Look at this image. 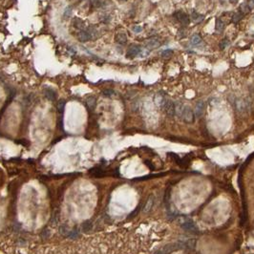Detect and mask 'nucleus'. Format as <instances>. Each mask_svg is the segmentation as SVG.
<instances>
[{
  "mask_svg": "<svg viewBox=\"0 0 254 254\" xmlns=\"http://www.w3.org/2000/svg\"><path fill=\"white\" fill-rule=\"evenodd\" d=\"M229 2H230L232 5H235V4L238 3V0H229Z\"/></svg>",
  "mask_w": 254,
  "mask_h": 254,
  "instance_id": "36",
  "label": "nucleus"
},
{
  "mask_svg": "<svg viewBox=\"0 0 254 254\" xmlns=\"http://www.w3.org/2000/svg\"><path fill=\"white\" fill-rule=\"evenodd\" d=\"M206 110V104L204 102V100H198L195 104V109H194V114L196 118H201L202 117Z\"/></svg>",
  "mask_w": 254,
  "mask_h": 254,
  "instance_id": "7",
  "label": "nucleus"
},
{
  "mask_svg": "<svg viewBox=\"0 0 254 254\" xmlns=\"http://www.w3.org/2000/svg\"><path fill=\"white\" fill-rule=\"evenodd\" d=\"M86 106L89 110L93 111L96 107V98L94 97H90L86 99Z\"/></svg>",
  "mask_w": 254,
  "mask_h": 254,
  "instance_id": "17",
  "label": "nucleus"
},
{
  "mask_svg": "<svg viewBox=\"0 0 254 254\" xmlns=\"http://www.w3.org/2000/svg\"><path fill=\"white\" fill-rule=\"evenodd\" d=\"M155 200H156V198H155L154 195H151V196L147 199V201H146V202H145V205H144V206H143V211L144 213H148V212H150L152 209H153L154 204H155Z\"/></svg>",
  "mask_w": 254,
  "mask_h": 254,
  "instance_id": "13",
  "label": "nucleus"
},
{
  "mask_svg": "<svg viewBox=\"0 0 254 254\" xmlns=\"http://www.w3.org/2000/svg\"><path fill=\"white\" fill-rule=\"evenodd\" d=\"M167 98H166V96H164L163 93L160 92V93H157L155 98H154V101H155V104L160 108V109H163L164 105H166V102Z\"/></svg>",
  "mask_w": 254,
  "mask_h": 254,
  "instance_id": "8",
  "label": "nucleus"
},
{
  "mask_svg": "<svg viewBox=\"0 0 254 254\" xmlns=\"http://www.w3.org/2000/svg\"><path fill=\"white\" fill-rule=\"evenodd\" d=\"M234 107L239 114H246L249 111V103L245 98H236L234 101Z\"/></svg>",
  "mask_w": 254,
  "mask_h": 254,
  "instance_id": "4",
  "label": "nucleus"
},
{
  "mask_svg": "<svg viewBox=\"0 0 254 254\" xmlns=\"http://www.w3.org/2000/svg\"><path fill=\"white\" fill-rule=\"evenodd\" d=\"M224 29H225V23H224V21L223 20H221V19H216V24H215V30H216V32L217 33H222L223 31H224Z\"/></svg>",
  "mask_w": 254,
  "mask_h": 254,
  "instance_id": "19",
  "label": "nucleus"
},
{
  "mask_svg": "<svg viewBox=\"0 0 254 254\" xmlns=\"http://www.w3.org/2000/svg\"><path fill=\"white\" fill-rule=\"evenodd\" d=\"M244 14L241 11H238L237 12H235V14L233 15V16H232V21H233V23H238V22H240L241 20L243 19V17H244Z\"/></svg>",
  "mask_w": 254,
  "mask_h": 254,
  "instance_id": "22",
  "label": "nucleus"
},
{
  "mask_svg": "<svg viewBox=\"0 0 254 254\" xmlns=\"http://www.w3.org/2000/svg\"><path fill=\"white\" fill-rule=\"evenodd\" d=\"M190 42H191V44L193 46L197 47V46H199L202 43V37L199 34H193L191 37H190Z\"/></svg>",
  "mask_w": 254,
  "mask_h": 254,
  "instance_id": "18",
  "label": "nucleus"
},
{
  "mask_svg": "<svg viewBox=\"0 0 254 254\" xmlns=\"http://www.w3.org/2000/svg\"><path fill=\"white\" fill-rule=\"evenodd\" d=\"M90 174L92 176H94L95 178H100V177H102L104 175L103 171L101 170L100 168H93L90 170Z\"/></svg>",
  "mask_w": 254,
  "mask_h": 254,
  "instance_id": "23",
  "label": "nucleus"
},
{
  "mask_svg": "<svg viewBox=\"0 0 254 254\" xmlns=\"http://www.w3.org/2000/svg\"><path fill=\"white\" fill-rule=\"evenodd\" d=\"M65 104H66V102L64 100H60L57 104V110H58L60 115H63V112H64V109H65Z\"/></svg>",
  "mask_w": 254,
  "mask_h": 254,
  "instance_id": "26",
  "label": "nucleus"
},
{
  "mask_svg": "<svg viewBox=\"0 0 254 254\" xmlns=\"http://www.w3.org/2000/svg\"><path fill=\"white\" fill-rule=\"evenodd\" d=\"M163 110L166 113V115L168 117H170V118L174 117L175 116V103L172 100L167 99L166 102V105H164V107H163Z\"/></svg>",
  "mask_w": 254,
  "mask_h": 254,
  "instance_id": "9",
  "label": "nucleus"
},
{
  "mask_svg": "<svg viewBox=\"0 0 254 254\" xmlns=\"http://www.w3.org/2000/svg\"><path fill=\"white\" fill-rule=\"evenodd\" d=\"M69 229H68V227H66L65 225H61L59 227V233L63 236H68L69 235Z\"/></svg>",
  "mask_w": 254,
  "mask_h": 254,
  "instance_id": "28",
  "label": "nucleus"
},
{
  "mask_svg": "<svg viewBox=\"0 0 254 254\" xmlns=\"http://www.w3.org/2000/svg\"><path fill=\"white\" fill-rule=\"evenodd\" d=\"M44 94H45V97H46L49 100H51V101H54V100H56V98H57V93H56V91L54 90V89H52V88H47V89H45Z\"/></svg>",
  "mask_w": 254,
  "mask_h": 254,
  "instance_id": "14",
  "label": "nucleus"
},
{
  "mask_svg": "<svg viewBox=\"0 0 254 254\" xmlns=\"http://www.w3.org/2000/svg\"><path fill=\"white\" fill-rule=\"evenodd\" d=\"M182 248H184V247L179 242L170 243V244H167L164 247H161L160 249H158L155 254H170L173 251L179 250V249H182Z\"/></svg>",
  "mask_w": 254,
  "mask_h": 254,
  "instance_id": "3",
  "label": "nucleus"
},
{
  "mask_svg": "<svg viewBox=\"0 0 254 254\" xmlns=\"http://www.w3.org/2000/svg\"><path fill=\"white\" fill-rule=\"evenodd\" d=\"M180 226L184 231H187V232L192 233V234H199V229H198L197 225L189 218H186V217L180 218Z\"/></svg>",
  "mask_w": 254,
  "mask_h": 254,
  "instance_id": "2",
  "label": "nucleus"
},
{
  "mask_svg": "<svg viewBox=\"0 0 254 254\" xmlns=\"http://www.w3.org/2000/svg\"><path fill=\"white\" fill-rule=\"evenodd\" d=\"M98 36V30L92 26V27H89L86 30H82L78 34V39L80 42H87V41L96 39Z\"/></svg>",
  "mask_w": 254,
  "mask_h": 254,
  "instance_id": "1",
  "label": "nucleus"
},
{
  "mask_svg": "<svg viewBox=\"0 0 254 254\" xmlns=\"http://www.w3.org/2000/svg\"><path fill=\"white\" fill-rule=\"evenodd\" d=\"M72 11H73V8L71 7V6H68L66 9H65V11H64V16L65 17H69L70 16H71V14H72Z\"/></svg>",
  "mask_w": 254,
  "mask_h": 254,
  "instance_id": "33",
  "label": "nucleus"
},
{
  "mask_svg": "<svg viewBox=\"0 0 254 254\" xmlns=\"http://www.w3.org/2000/svg\"><path fill=\"white\" fill-rule=\"evenodd\" d=\"M192 19L194 22L198 23L200 21H202V19H204V16H201L200 14H198V12L196 11H192Z\"/></svg>",
  "mask_w": 254,
  "mask_h": 254,
  "instance_id": "25",
  "label": "nucleus"
},
{
  "mask_svg": "<svg viewBox=\"0 0 254 254\" xmlns=\"http://www.w3.org/2000/svg\"><path fill=\"white\" fill-rule=\"evenodd\" d=\"M161 46V41L155 37H152V39H149L145 41V47L148 50H154L157 49Z\"/></svg>",
  "mask_w": 254,
  "mask_h": 254,
  "instance_id": "12",
  "label": "nucleus"
},
{
  "mask_svg": "<svg viewBox=\"0 0 254 254\" xmlns=\"http://www.w3.org/2000/svg\"><path fill=\"white\" fill-rule=\"evenodd\" d=\"M84 22L79 18H75L73 20V27L77 30H83L84 29Z\"/></svg>",
  "mask_w": 254,
  "mask_h": 254,
  "instance_id": "16",
  "label": "nucleus"
},
{
  "mask_svg": "<svg viewBox=\"0 0 254 254\" xmlns=\"http://www.w3.org/2000/svg\"><path fill=\"white\" fill-rule=\"evenodd\" d=\"M132 31L135 33V34H138V33H141L143 31V27L142 26H139V25H135V26L132 27Z\"/></svg>",
  "mask_w": 254,
  "mask_h": 254,
  "instance_id": "32",
  "label": "nucleus"
},
{
  "mask_svg": "<svg viewBox=\"0 0 254 254\" xmlns=\"http://www.w3.org/2000/svg\"><path fill=\"white\" fill-rule=\"evenodd\" d=\"M92 228H93V225L90 221H86L82 224L81 225V229L83 232H89V231H91L92 230Z\"/></svg>",
  "mask_w": 254,
  "mask_h": 254,
  "instance_id": "21",
  "label": "nucleus"
},
{
  "mask_svg": "<svg viewBox=\"0 0 254 254\" xmlns=\"http://www.w3.org/2000/svg\"><path fill=\"white\" fill-rule=\"evenodd\" d=\"M116 42L119 44H125L127 42V35L124 33H119L116 34Z\"/></svg>",
  "mask_w": 254,
  "mask_h": 254,
  "instance_id": "15",
  "label": "nucleus"
},
{
  "mask_svg": "<svg viewBox=\"0 0 254 254\" xmlns=\"http://www.w3.org/2000/svg\"><path fill=\"white\" fill-rule=\"evenodd\" d=\"M68 237L71 238V239H77V238H79V230L77 229V228H75V229H73L72 231L69 232Z\"/></svg>",
  "mask_w": 254,
  "mask_h": 254,
  "instance_id": "27",
  "label": "nucleus"
},
{
  "mask_svg": "<svg viewBox=\"0 0 254 254\" xmlns=\"http://www.w3.org/2000/svg\"><path fill=\"white\" fill-rule=\"evenodd\" d=\"M184 248H193L196 245V241L191 239V238H184V239H180L178 241Z\"/></svg>",
  "mask_w": 254,
  "mask_h": 254,
  "instance_id": "11",
  "label": "nucleus"
},
{
  "mask_svg": "<svg viewBox=\"0 0 254 254\" xmlns=\"http://www.w3.org/2000/svg\"><path fill=\"white\" fill-rule=\"evenodd\" d=\"M174 17L179 21L180 23H182L184 26H187V25L190 23V19H189V16L185 14L184 11H178L174 14Z\"/></svg>",
  "mask_w": 254,
  "mask_h": 254,
  "instance_id": "6",
  "label": "nucleus"
},
{
  "mask_svg": "<svg viewBox=\"0 0 254 254\" xmlns=\"http://www.w3.org/2000/svg\"><path fill=\"white\" fill-rule=\"evenodd\" d=\"M141 50L142 48L138 46V45H132L128 48V50H127V55L126 57H129V58H134L138 56L139 52H141Z\"/></svg>",
  "mask_w": 254,
  "mask_h": 254,
  "instance_id": "10",
  "label": "nucleus"
},
{
  "mask_svg": "<svg viewBox=\"0 0 254 254\" xmlns=\"http://www.w3.org/2000/svg\"><path fill=\"white\" fill-rule=\"evenodd\" d=\"M250 7L249 6H247V5H246V4H243L242 6H241V8H240V11L243 12L244 15H247L248 12L250 11Z\"/></svg>",
  "mask_w": 254,
  "mask_h": 254,
  "instance_id": "29",
  "label": "nucleus"
},
{
  "mask_svg": "<svg viewBox=\"0 0 254 254\" xmlns=\"http://www.w3.org/2000/svg\"><path fill=\"white\" fill-rule=\"evenodd\" d=\"M184 107V105L182 102H178L177 104H175V115H177L179 118H181Z\"/></svg>",
  "mask_w": 254,
  "mask_h": 254,
  "instance_id": "20",
  "label": "nucleus"
},
{
  "mask_svg": "<svg viewBox=\"0 0 254 254\" xmlns=\"http://www.w3.org/2000/svg\"><path fill=\"white\" fill-rule=\"evenodd\" d=\"M148 55H149V50H147V49H142L138 57H145Z\"/></svg>",
  "mask_w": 254,
  "mask_h": 254,
  "instance_id": "31",
  "label": "nucleus"
},
{
  "mask_svg": "<svg viewBox=\"0 0 254 254\" xmlns=\"http://www.w3.org/2000/svg\"><path fill=\"white\" fill-rule=\"evenodd\" d=\"M229 40L228 39H225L224 40H222L221 42H220V49L221 50H225L228 45H229Z\"/></svg>",
  "mask_w": 254,
  "mask_h": 254,
  "instance_id": "30",
  "label": "nucleus"
},
{
  "mask_svg": "<svg viewBox=\"0 0 254 254\" xmlns=\"http://www.w3.org/2000/svg\"><path fill=\"white\" fill-rule=\"evenodd\" d=\"M161 57L163 59H169L172 56H173V50H170V49H167V50H164L161 52Z\"/></svg>",
  "mask_w": 254,
  "mask_h": 254,
  "instance_id": "24",
  "label": "nucleus"
},
{
  "mask_svg": "<svg viewBox=\"0 0 254 254\" xmlns=\"http://www.w3.org/2000/svg\"><path fill=\"white\" fill-rule=\"evenodd\" d=\"M103 95L105 97H111L114 95V91L112 90V89H106V90L103 91Z\"/></svg>",
  "mask_w": 254,
  "mask_h": 254,
  "instance_id": "35",
  "label": "nucleus"
},
{
  "mask_svg": "<svg viewBox=\"0 0 254 254\" xmlns=\"http://www.w3.org/2000/svg\"><path fill=\"white\" fill-rule=\"evenodd\" d=\"M250 6L254 7V0H250Z\"/></svg>",
  "mask_w": 254,
  "mask_h": 254,
  "instance_id": "37",
  "label": "nucleus"
},
{
  "mask_svg": "<svg viewBox=\"0 0 254 254\" xmlns=\"http://www.w3.org/2000/svg\"><path fill=\"white\" fill-rule=\"evenodd\" d=\"M181 119L186 122V123H193L195 120V114L193 112V110L191 109V107L188 105H184Z\"/></svg>",
  "mask_w": 254,
  "mask_h": 254,
  "instance_id": "5",
  "label": "nucleus"
},
{
  "mask_svg": "<svg viewBox=\"0 0 254 254\" xmlns=\"http://www.w3.org/2000/svg\"><path fill=\"white\" fill-rule=\"evenodd\" d=\"M50 230L48 229V228H46V229H44L43 231H42V233H41V237L43 238V239H47V238H49L50 237Z\"/></svg>",
  "mask_w": 254,
  "mask_h": 254,
  "instance_id": "34",
  "label": "nucleus"
}]
</instances>
